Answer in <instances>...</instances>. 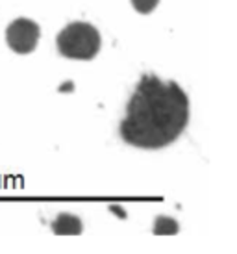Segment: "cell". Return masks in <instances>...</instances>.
Masks as SVG:
<instances>
[{"label":"cell","mask_w":237,"mask_h":254,"mask_svg":"<svg viewBox=\"0 0 237 254\" xmlns=\"http://www.w3.org/2000/svg\"><path fill=\"white\" fill-rule=\"evenodd\" d=\"M191 119V102L178 82L143 74L126 104L118 135L133 148L160 150L178 141Z\"/></svg>","instance_id":"obj_1"},{"label":"cell","mask_w":237,"mask_h":254,"mask_svg":"<svg viewBox=\"0 0 237 254\" xmlns=\"http://www.w3.org/2000/svg\"><path fill=\"white\" fill-rule=\"evenodd\" d=\"M56 47L59 54L67 60L89 62L95 60L102 49V37L97 26L84 21H76L67 24L58 34Z\"/></svg>","instance_id":"obj_2"},{"label":"cell","mask_w":237,"mask_h":254,"mask_svg":"<svg viewBox=\"0 0 237 254\" xmlns=\"http://www.w3.org/2000/svg\"><path fill=\"white\" fill-rule=\"evenodd\" d=\"M41 37L39 24L32 19L19 17L7 24L6 28V43L7 47L17 54H30L37 49V43Z\"/></svg>","instance_id":"obj_3"},{"label":"cell","mask_w":237,"mask_h":254,"mask_svg":"<svg viewBox=\"0 0 237 254\" xmlns=\"http://www.w3.org/2000/svg\"><path fill=\"white\" fill-rule=\"evenodd\" d=\"M52 232L56 236H80L84 232V223L78 215L72 213H59L52 221Z\"/></svg>","instance_id":"obj_4"},{"label":"cell","mask_w":237,"mask_h":254,"mask_svg":"<svg viewBox=\"0 0 237 254\" xmlns=\"http://www.w3.org/2000/svg\"><path fill=\"white\" fill-rule=\"evenodd\" d=\"M180 232V225L178 221L167 215H158L154 221V234L156 236H175Z\"/></svg>","instance_id":"obj_5"},{"label":"cell","mask_w":237,"mask_h":254,"mask_svg":"<svg viewBox=\"0 0 237 254\" xmlns=\"http://www.w3.org/2000/svg\"><path fill=\"white\" fill-rule=\"evenodd\" d=\"M130 2H132L133 9L141 15H150L160 6V0H130Z\"/></svg>","instance_id":"obj_6"}]
</instances>
